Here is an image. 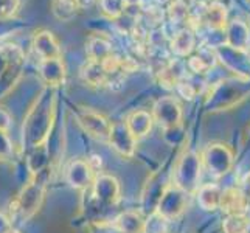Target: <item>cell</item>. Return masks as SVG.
Wrapping results in <instances>:
<instances>
[{
    "instance_id": "25",
    "label": "cell",
    "mask_w": 250,
    "mask_h": 233,
    "mask_svg": "<svg viewBox=\"0 0 250 233\" xmlns=\"http://www.w3.org/2000/svg\"><path fill=\"white\" fill-rule=\"evenodd\" d=\"M226 233H249V219L244 214H229L224 221Z\"/></svg>"
},
{
    "instance_id": "19",
    "label": "cell",
    "mask_w": 250,
    "mask_h": 233,
    "mask_svg": "<svg viewBox=\"0 0 250 233\" xmlns=\"http://www.w3.org/2000/svg\"><path fill=\"white\" fill-rule=\"evenodd\" d=\"M50 11L58 21L72 22L81 11V0H51Z\"/></svg>"
},
{
    "instance_id": "7",
    "label": "cell",
    "mask_w": 250,
    "mask_h": 233,
    "mask_svg": "<svg viewBox=\"0 0 250 233\" xmlns=\"http://www.w3.org/2000/svg\"><path fill=\"white\" fill-rule=\"evenodd\" d=\"M107 142L112 148L122 155V157L131 159L135 154L137 139L131 134V131H129V127L126 126V122L112 123Z\"/></svg>"
},
{
    "instance_id": "5",
    "label": "cell",
    "mask_w": 250,
    "mask_h": 233,
    "mask_svg": "<svg viewBox=\"0 0 250 233\" xmlns=\"http://www.w3.org/2000/svg\"><path fill=\"white\" fill-rule=\"evenodd\" d=\"M152 118L163 127V131H171V129H177L180 126L182 110L174 98L165 97L156 101L152 109Z\"/></svg>"
},
{
    "instance_id": "1",
    "label": "cell",
    "mask_w": 250,
    "mask_h": 233,
    "mask_svg": "<svg viewBox=\"0 0 250 233\" xmlns=\"http://www.w3.org/2000/svg\"><path fill=\"white\" fill-rule=\"evenodd\" d=\"M56 93L53 87H45L30 107L22 127V148L30 151L34 146L48 142L55 122Z\"/></svg>"
},
{
    "instance_id": "15",
    "label": "cell",
    "mask_w": 250,
    "mask_h": 233,
    "mask_svg": "<svg viewBox=\"0 0 250 233\" xmlns=\"http://www.w3.org/2000/svg\"><path fill=\"white\" fill-rule=\"evenodd\" d=\"M110 224L122 233H143L145 230V218L137 212L120 213Z\"/></svg>"
},
{
    "instance_id": "30",
    "label": "cell",
    "mask_w": 250,
    "mask_h": 233,
    "mask_svg": "<svg viewBox=\"0 0 250 233\" xmlns=\"http://www.w3.org/2000/svg\"><path fill=\"white\" fill-rule=\"evenodd\" d=\"M11 123H13L11 114L5 107L0 106V132H8V131H10Z\"/></svg>"
},
{
    "instance_id": "29",
    "label": "cell",
    "mask_w": 250,
    "mask_h": 233,
    "mask_svg": "<svg viewBox=\"0 0 250 233\" xmlns=\"http://www.w3.org/2000/svg\"><path fill=\"white\" fill-rule=\"evenodd\" d=\"M13 154V145L8 132H0V160H8Z\"/></svg>"
},
{
    "instance_id": "18",
    "label": "cell",
    "mask_w": 250,
    "mask_h": 233,
    "mask_svg": "<svg viewBox=\"0 0 250 233\" xmlns=\"http://www.w3.org/2000/svg\"><path fill=\"white\" fill-rule=\"evenodd\" d=\"M184 80H185V65L182 61H179V59L168 63L165 67H162V70L159 72V81L163 87H167V89L177 87L179 83Z\"/></svg>"
},
{
    "instance_id": "27",
    "label": "cell",
    "mask_w": 250,
    "mask_h": 233,
    "mask_svg": "<svg viewBox=\"0 0 250 233\" xmlns=\"http://www.w3.org/2000/svg\"><path fill=\"white\" fill-rule=\"evenodd\" d=\"M21 6V0H0V21H10Z\"/></svg>"
},
{
    "instance_id": "31",
    "label": "cell",
    "mask_w": 250,
    "mask_h": 233,
    "mask_svg": "<svg viewBox=\"0 0 250 233\" xmlns=\"http://www.w3.org/2000/svg\"><path fill=\"white\" fill-rule=\"evenodd\" d=\"M90 233H122L118 232L110 222H95L90 227Z\"/></svg>"
},
{
    "instance_id": "6",
    "label": "cell",
    "mask_w": 250,
    "mask_h": 233,
    "mask_svg": "<svg viewBox=\"0 0 250 233\" xmlns=\"http://www.w3.org/2000/svg\"><path fill=\"white\" fill-rule=\"evenodd\" d=\"M78 120H80V125L83 126L84 131L89 132L93 139L107 142L112 123L104 115L93 109L83 107L78 112Z\"/></svg>"
},
{
    "instance_id": "13",
    "label": "cell",
    "mask_w": 250,
    "mask_h": 233,
    "mask_svg": "<svg viewBox=\"0 0 250 233\" xmlns=\"http://www.w3.org/2000/svg\"><path fill=\"white\" fill-rule=\"evenodd\" d=\"M219 209L229 214H244L247 210V197L239 188H227L221 193Z\"/></svg>"
},
{
    "instance_id": "11",
    "label": "cell",
    "mask_w": 250,
    "mask_h": 233,
    "mask_svg": "<svg viewBox=\"0 0 250 233\" xmlns=\"http://www.w3.org/2000/svg\"><path fill=\"white\" fill-rule=\"evenodd\" d=\"M31 45H33V50L36 51V55L41 59L62 58L59 42L56 41L55 34L51 31H48V30H41L38 33H34Z\"/></svg>"
},
{
    "instance_id": "4",
    "label": "cell",
    "mask_w": 250,
    "mask_h": 233,
    "mask_svg": "<svg viewBox=\"0 0 250 233\" xmlns=\"http://www.w3.org/2000/svg\"><path fill=\"white\" fill-rule=\"evenodd\" d=\"M201 176V162L194 152H187L179 160L174 171V182L184 193H193L197 188V180Z\"/></svg>"
},
{
    "instance_id": "28",
    "label": "cell",
    "mask_w": 250,
    "mask_h": 233,
    "mask_svg": "<svg viewBox=\"0 0 250 233\" xmlns=\"http://www.w3.org/2000/svg\"><path fill=\"white\" fill-rule=\"evenodd\" d=\"M211 65H213V64L207 63L201 55L193 56V58H189V59H188V68H189L191 72H194V73H204V72L208 70V68H210Z\"/></svg>"
},
{
    "instance_id": "22",
    "label": "cell",
    "mask_w": 250,
    "mask_h": 233,
    "mask_svg": "<svg viewBox=\"0 0 250 233\" xmlns=\"http://www.w3.org/2000/svg\"><path fill=\"white\" fill-rule=\"evenodd\" d=\"M226 19H227V11L222 3L213 2L211 5L207 6V10L204 13V21L208 23L210 28L222 30L226 27Z\"/></svg>"
},
{
    "instance_id": "10",
    "label": "cell",
    "mask_w": 250,
    "mask_h": 233,
    "mask_svg": "<svg viewBox=\"0 0 250 233\" xmlns=\"http://www.w3.org/2000/svg\"><path fill=\"white\" fill-rule=\"evenodd\" d=\"M65 179L75 190H87L93 184V168L87 160H72L65 169Z\"/></svg>"
},
{
    "instance_id": "12",
    "label": "cell",
    "mask_w": 250,
    "mask_h": 233,
    "mask_svg": "<svg viewBox=\"0 0 250 233\" xmlns=\"http://www.w3.org/2000/svg\"><path fill=\"white\" fill-rule=\"evenodd\" d=\"M39 75L47 84V87H58L65 81V65L62 58L55 59H41L39 63Z\"/></svg>"
},
{
    "instance_id": "2",
    "label": "cell",
    "mask_w": 250,
    "mask_h": 233,
    "mask_svg": "<svg viewBox=\"0 0 250 233\" xmlns=\"http://www.w3.org/2000/svg\"><path fill=\"white\" fill-rule=\"evenodd\" d=\"M44 196H45V182L41 180L39 176H34L31 182H28L21 190V193L14 202L16 212L19 213L21 219L27 221L33 218L41 209L42 202H44Z\"/></svg>"
},
{
    "instance_id": "3",
    "label": "cell",
    "mask_w": 250,
    "mask_h": 233,
    "mask_svg": "<svg viewBox=\"0 0 250 233\" xmlns=\"http://www.w3.org/2000/svg\"><path fill=\"white\" fill-rule=\"evenodd\" d=\"M92 199L100 210L115 207L120 201V182L110 174H101L93 179Z\"/></svg>"
},
{
    "instance_id": "21",
    "label": "cell",
    "mask_w": 250,
    "mask_h": 233,
    "mask_svg": "<svg viewBox=\"0 0 250 233\" xmlns=\"http://www.w3.org/2000/svg\"><path fill=\"white\" fill-rule=\"evenodd\" d=\"M194 48V34L191 30L179 31L171 41V50L176 56H188Z\"/></svg>"
},
{
    "instance_id": "24",
    "label": "cell",
    "mask_w": 250,
    "mask_h": 233,
    "mask_svg": "<svg viewBox=\"0 0 250 233\" xmlns=\"http://www.w3.org/2000/svg\"><path fill=\"white\" fill-rule=\"evenodd\" d=\"M167 230H168V219L163 218L157 212L148 214V218L145 219L143 233H167Z\"/></svg>"
},
{
    "instance_id": "8",
    "label": "cell",
    "mask_w": 250,
    "mask_h": 233,
    "mask_svg": "<svg viewBox=\"0 0 250 233\" xmlns=\"http://www.w3.org/2000/svg\"><path fill=\"white\" fill-rule=\"evenodd\" d=\"M23 61L25 56L22 53V50L16 45H10V65L0 75V98H3L14 87V84L21 80Z\"/></svg>"
},
{
    "instance_id": "23",
    "label": "cell",
    "mask_w": 250,
    "mask_h": 233,
    "mask_svg": "<svg viewBox=\"0 0 250 233\" xmlns=\"http://www.w3.org/2000/svg\"><path fill=\"white\" fill-rule=\"evenodd\" d=\"M221 190L216 185H204L199 188V194H197V202L204 210H216L219 209L221 201Z\"/></svg>"
},
{
    "instance_id": "33",
    "label": "cell",
    "mask_w": 250,
    "mask_h": 233,
    "mask_svg": "<svg viewBox=\"0 0 250 233\" xmlns=\"http://www.w3.org/2000/svg\"><path fill=\"white\" fill-rule=\"evenodd\" d=\"M6 233H21L19 230H16V229H11L10 232H6Z\"/></svg>"
},
{
    "instance_id": "16",
    "label": "cell",
    "mask_w": 250,
    "mask_h": 233,
    "mask_svg": "<svg viewBox=\"0 0 250 233\" xmlns=\"http://www.w3.org/2000/svg\"><path fill=\"white\" fill-rule=\"evenodd\" d=\"M48 163H50V151H48L47 142L41 143L38 146H34V148H31L28 151L27 167H28V171L31 172L33 177L41 174V172L47 171Z\"/></svg>"
},
{
    "instance_id": "20",
    "label": "cell",
    "mask_w": 250,
    "mask_h": 233,
    "mask_svg": "<svg viewBox=\"0 0 250 233\" xmlns=\"http://www.w3.org/2000/svg\"><path fill=\"white\" fill-rule=\"evenodd\" d=\"M81 80L92 85V87H100V85H104L109 83V76L104 72L101 64L98 63H92V61H85L84 65L81 67Z\"/></svg>"
},
{
    "instance_id": "26",
    "label": "cell",
    "mask_w": 250,
    "mask_h": 233,
    "mask_svg": "<svg viewBox=\"0 0 250 233\" xmlns=\"http://www.w3.org/2000/svg\"><path fill=\"white\" fill-rule=\"evenodd\" d=\"M168 16L174 23L187 22L188 17H189L188 5L184 2V0H172V2L169 3V6H168Z\"/></svg>"
},
{
    "instance_id": "17",
    "label": "cell",
    "mask_w": 250,
    "mask_h": 233,
    "mask_svg": "<svg viewBox=\"0 0 250 233\" xmlns=\"http://www.w3.org/2000/svg\"><path fill=\"white\" fill-rule=\"evenodd\" d=\"M152 115L146 110H134L126 118V126L137 140L148 135L152 127Z\"/></svg>"
},
{
    "instance_id": "9",
    "label": "cell",
    "mask_w": 250,
    "mask_h": 233,
    "mask_svg": "<svg viewBox=\"0 0 250 233\" xmlns=\"http://www.w3.org/2000/svg\"><path fill=\"white\" fill-rule=\"evenodd\" d=\"M185 194L187 193H184L182 190H179L176 185L168 187L160 197L156 212L160 213L162 216L167 218L168 221L177 218L179 214L185 210V205H187Z\"/></svg>"
},
{
    "instance_id": "14",
    "label": "cell",
    "mask_w": 250,
    "mask_h": 233,
    "mask_svg": "<svg viewBox=\"0 0 250 233\" xmlns=\"http://www.w3.org/2000/svg\"><path fill=\"white\" fill-rule=\"evenodd\" d=\"M85 53H87V61L101 64L106 58L114 53V50H112V44L107 38L90 36L87 44H85Z\"/></svg>"
},
{
    "instance_id": "32",
    "label": "cell",
    "mask_w": 250,
    "mask_h": 233,
    "mask_svg": "<svg viewBox=\"0 0 250 233\" xmlns=\"http://www.w3.org/2000/svg\"><path fill=\"white\" fill-rule=\"evenodd\" d=\"M11 229H13V226H11L10 219H8L3 213H0V233H6V232H10Z\"/></svg>"
}]
</instances>
